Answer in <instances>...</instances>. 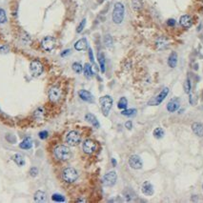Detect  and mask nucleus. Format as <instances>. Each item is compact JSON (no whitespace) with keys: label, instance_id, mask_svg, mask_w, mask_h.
I'll return each mask as SVG.
<instances>
[{"label":"nucleus","instance_id":"f257e3e1","mask_svg":"<svg viewBox=\"0 0 203 203\" xmlns=\"http://www.w3.org/2000/svg\"><path fill=\"white\" fill-rule=\"evenodd\" d=\"M54 156L60 161H67L72 157V152L70 148L65 145H58L54 150Z\"/></svg>","mask_w":203,"mask_h":203},{"label":"nucleus","instance_id":"f03ea898","mask_svg":"<svg viewBox=\"0 0 203 203\" xmlns=\"http://www.w3.org/2000/svg\"><path fill=\"white\" fill-rule=\"evenodd\" d=\"M125 8L121 2H117L114 6L113 11V21L115 24H121L124 19Z\"/></svg>","mask_w":203,"mask_h":203},{"label":"nucleus","instance_id":"7ed1b4c3","mask_svg":"<svg viewBox=\"0 0 203 203\" xmlns=\"http://www.w3.org/2000/svg\"><path fill=\"white\" fill-rule=\"evenodd\" d=\"M62 178L67 183H72L78 178V173L72 167H68L62 172Z\"/></svg>","mask_w":203,"mask_h":203},{"label":"nucleus","instance_id":"20e7f679","mask_svg":"<svg viewBox=\"0 0 203 203\" xmlns=\"http://www.w3.org/2000/svg\"><path fill=\"white\" fill-rule=\"evenodd\" d=\"M99 103H100L101 111H102L103 114L105 117H108L113 106V98L111 97L110 95H104L99 98Z\"/></svg>","mask_w":203,"mask_h":203},{"label":"nucleus","instance_id":"39448f33","mask_svg":"<svg viewBox=\"0 0 203 203\" xmlns=\"http://www.w3.org/2000/svg\"><path fill=\"white\" fill-rule=\"evenodd\" d=\"M81 141L80 134L76 131H71L67 134L66 135V142L70 145V146H76Z\"/></svg>","mask_w":203,"mask_h":203},{"label":"nucleus","instance_id":"423d86ee","mask_svg":"<svg viewBox=\"0 0 203 203\" xmlns=\"http://www.w3.org/2000/svg\"><path fill=\"white\" fill-rule=\"evenodd\" d=\"M169 94V88H164L160 93H159L156 96H154V98H152L151 100L148 102V105L151 106H158L159 104H161L164 99L167 97V95Z\"/></svg>","mask_w":203,"mask_h":203},{"label":"nucleus","instance_id":"0eeeda50","mask_svg":"<svg viewBox=\"0 0 203 203\" xmlns=\"http://www.w3.org/2000/svg\"><path fill=\"white\" fill-rule=\"evenodd\" d=\"M43 70H44V68H43L42 63L39 60H32L30 64V71H31V74L33 77H38L42 75Z\"/></svg>","mask_w":203,"mask_h":203},{"label":"nucleus","instance_id":"6e6552de","mask_svg":"<svg viewBox=\"0 0 203 203\" xmlns=\"http://www.w3.org/2000/svg\"><path fill=\"white\" fill-rule=\"evenodd\" d=\"M117 173H115L114 171H112V172L107 173L103 176V178H102V183H103L104 186L112 187V186H114L115 184V183H117Z\"/></svg>","mask_w":203,"mask_h":203},{"label":"nucleus","instance_id":"1a4fd4ad","mask_svg":"<svg viewBox=\"0 0 203 203\" xmlns=\"http://www.w3.org/2000/svg\"><path fill=\"white\" fill-rule=\"evenodd\" d=\"M55 38L52 36H46L41 41V47L42 49L46 52H51L55 49Z\"/></svg>","mask_w":203,"mask_h":203},{"label":"nucleus","instance_id":"9d476101","mask_svg":"<svg viewBox=\"0 0 203 203\" xmlns=\"http://www.w3.org/2000/svg\"><path fill=\"white\" fill-rule=\"evenodd\" d=\"M48 95H49V98L52 102H57L59 101L62 97V91L58 87H52V88L49 90V93H48Z\"/></svg>","mask_w":203,"mask_h":203},{"label":"nucleus","instance_id":"9b49d317","mask_svg":"<svg viewBox=\"0 0 203 203\" xmlns=\"http://www.w3.org/2000/svg\"><path fill=\"white\" fill-rule=\"evenodd\" d=\"M82 149H83V151L85 154H94L96 149H97V145L96 143L94 141V140L92 139H87L84 141L83 143V146H82Z\"/></svg>","mask_w":203,"mask_h":203},{"label":"nucleus","instance_id":"f8f14e48","mask_svg":"<svg viewBox=\"0 0 203 203\" xmlns=\"http://www.w3.org/2000/svg\"><path fill=\"white\" fill-rule=\"evenodd\" d=\"M129 165L131 166V168L135 169V170H139L143 166V163L141 158L137 154H132L129 158Z\"/></svg>","mask_w":203,"mask_h":203},{"label":"nucleus","instance_id":"ddd939ff","mask_svg":"<svg viewBox=\"0 0 203 203\" xmlns=\"http://www.w3.org/2000/svg\"><path fill=\"white\" fill-rule=\"evenodd\" d=\"M180 107V100L177 97L172 98L167 104V111L170 113H175Z\"/></svg>","mask_w":203,"mask_h":203},{"label":"nucleus","instance_id":"4468645a","mask_svg":"<svg viewBox=\"0 0 203 203\" xmlns=\"http://www.w3.org/2000/svg\"><path fill=\"white\" fill-rule=\"evenodd\" d=\"M141 190L142 193L145 196H151L154 195V186L150 181H144L141 185Z\"/></svg>","mask_w":203,"mask_h":203},{"label":"nucleus","instance_id":"2eb2a0df","mask_svg":"<svg viewBox=\"0 0 203 203\" xmlns=\"http://www.w3.org/2000/svg\"><path fill=\"white\" fill-rule=\"evenodd\" d=\"M79 97L86 102H94V95L87 90H80L78 92Z\"/></svg>","mask_w":203,"mask_h":203},{"label":"nucleus","instance_id":"dca6fc26","mask_svg":"<svg viewBox=\"0 0 203 203\" xmlns=\"http://www.w3.org/2000/svg\"><path fill=\"white\" fill-rule=\"evenodd\" d=\"M179 23L180 25L183 27V28H190L192 25H193V19L192 17L189 16V14H184V16H182L179 19Z\"/></svg>","mask_w":203,"mask_h":203},{"label":"nucleus","instance_id":"f3484780","mask_svg":"<svg viewBox=\"0 0 203 203\" xmlns=\"http://www.w3.org/2000/svg\"><path fill=\"white\" fill-rule=\"evenodd\" d=\"M75 49L79 52L88 49V41H87L86 38H81L78 41H76L75 44Z\"/></svg>","mask_w":203,"mask_h":203},{"label":"nucleus","instance_id":"a211bd4d","mask_svg":"<svg viewBox=\"0 0 203 203\" xmlns=\"http://www.w3.org/2000/svg\"><path fill=\"white\" fill-rule=\"evenodd\" d=\"M192 130L196 135L199 137H203V124L200 122H195L192 124Z\"/></svg>","mask_w":203,"mask_h":203},{"label":"nucleus","instance_id":"6ab92c4d","mask_svg":"<svg viewBox=\"0 0 203 203\" xmlns=\"http://www.w3.org/2000/svg\"><path fill=\"white\" fill-rule=\"evenodd\" d=\"M85 119H86L89 123H91L92 125H93V126H94V128H99L100 124H99V122H98L97 118H96L93 114H87L85 115Z\"/></svg>","mask_w":203,"mask_h":203},{"label":"nucleus","instance_id":"aec40b11","mask_svg":"<svg viewBox=\"0 0 203 203\" xmlns=\"http://www.w3.org/2000/svg\"><path fill=\"white\" fill-rule=\"evenodd\" d=\"M177 64V54L176 52H172V54L168 57V65L170 68H176Z\"/></svg>","mask_w":203,"mask_h":203},{"label":"nucleus","instance_id":"412c9836","mask_svg":"<svg viewBox=\"0 0 203 203\" xmlns=\"http://www.w3.org/2000/svg\"><path fill=\"white\" fill-rule=\"evenodd\" d=\"M32 142L30 137H26L20 144H19V147L23 150H29L32 148Z\"/></svg>","mask_w":203,"mask_h":203},{"label":"nucleus","instance_id":"4be33fe9","mask_svg":"<svg viewBox=\"0 0 203 203\" xmlns=\"http://www.w3.org/2000/svg\"><path fill=\"white\" fill-rule=\"evenodd\" d=\"M33 199L35 202H44L46 200V194L43 191H37L35 192Z\"/></svg>","mask_w":203,"mask_h":203},{"label":"nucleus","instance_id":"5701e85b","mask_svg":"<svg viewBox=\"0 0 203 203\" xmlns=\"http://www.w3.org/2000/svg\"><path fill=\"white\" fill-rule=\"evenodd\" d=\"M97 58H98L101 72H105V55H104L103 52H98Z\"/></svg>","mask_w":203,"mask_h":203},{"label":"nucleus","instance_id":"b1692460","mask_svg":"<svg viewBox=\"0 0 203 203\" xmlns=\"http://www.w3.org/2000/svg\"><path fill=\"white\" fill-rule=\"evenodd\" d=\"M44 114H45V112H44V109L43 108H38L35 111V113H33V117H35V118L37 120H42L43 118H44Z\"/></svg>","mask_w":203,"mask_h":203},{"label":"nucleus","instance_id":"393cba45","mask_svg":"<svg viewBox=\"0 0 203 203\" xmlns=\"http://www.w3.org/2000/svg\"><path fill=\"white\" fill-rule=\"evenodd\" d=\"M13 160L16 162L18 166H23L25 164V160H24V157L21 156L20 154H16L13 156Z\"/></svg>","mask_w":203,"mask_h":203},{"label":"nucleus","instance_id":"a878e982","mask_svg":"<svg viewBox=\"0 0 203 203\" xmlns=\"http://www.w3.org/2000/svg\"><path fill=\"white\" fill-rule=\"evenodd\" d=\"M156 48L158 50H162V49H165V48L167 47L168 42L165 38H159V39L156 40Z\"/></svg>","mask_w":203,"mask_h":203},{"label":"nucleus","instance_id":"bb28decb","mask_svg":"<svg viewBox=\"0 0 203 203\" xmlns=\"http://www.w3.org/2000/svg\"><path fill=\"white\" fill-rule=\"evenodd\" d=\"M83 71H84V75L85 76L87 77V78H90V77L93 76V70H92V66L89 64V63H86L84 65V68H83Z\"/></svg>","mask_w":203,"mask_h":203},{"label":"nucleus","instance_id":"cd10ccee","mask_svg":"<svg viewBox=\"0 0 203 203\" xmlns=\"http://www.w3.org/2000/svg\"><path fill=\"white\" fill-rule=\"evenodd\" d=\"M164 130L160 127H158V128H156L154 130V132H153V134H154V137L157 138V139H160L164 137Z\"/></svg>","mask_w":203,"mask_h":203},{"label":"nucleus","instance_id":"c85d7f7f","mask_svg":"<svg viewBox=\"0 0 203 203\" xmlns=\"http://www.w3.org/2000/svg\"><path fill=\"white\" fill-rule=\"evenodd\" d=\"M127 105H128V100L126 97H121L119 99L118 103H117V108L120 110H124L127 109Z\"/></svg>","mask_w":203,"mask_h":203},{"label":"nucleus","instance_id":"c756f323","mask_svg":"<svg viewBox=\"0 0 203 203\" xmlns=\"http://www.w3.org/2000/svg\"><path fill=\"white\" fill-rule=\"evenodd\" d=\"M104 44L107 48H111L113 47L114 44V41H113V37L111 36L110 35H106L104 36Z\"/></svg>","mask_w":203,"mask_h":203},{"label":"nucleus","instance_id":"7c9ffc66","mask_svg":"<svg viewBox=\"0 0 203 203\" xmlns=\"http://www.w3.org/2000/svg\"><path fill=\"white\" fill-rule=\"evenodd\" d=\"M137 111L135 109H124L121 112V114L126 115V117H134V115L137 114Z\"/></svg>","mask_w":203,"mask_h":203},{"label":"nucleus","instance_id":"2f4dec72","mask_svg":"<svg viewBox=\"0 0 203 203\" xmlns=\"http://www.w3.org/2000/svg\"><path fill=\"white\" fill-rule=\"evenodd\" d=\"M72 68L76 74H80V72L83 71V67H82V65L79 63V62H75V63L72 65Z\"/></svg>","mask_w":203,"mask_h":203},{"label":"nucleus","instance_id":"473e14b6","mask_svg":"<svg viewBox=\"0 0 203 203\" xmlns=\"http://www.w3.org/2000/svg\"><path fill=\"white\" fill-rule=\"evenodd\" d=\"M123 194L125 195V199H126L127 201H131L134 197V194L132 191H130L129 189H126L125 191H123Z\"/></svg>","mask_w":203,"mask_h":203},{"label":"nucleus","instance_id":"72a5a7b5","mask_svg":"<svg viewBox=\"0 0 203 203\" xmlns=\"http://www.w3.org/2000/svg\"><path fill=\"white\" fill-rule=\"evenodd\" d=\"M132 5H133V9L134 10H135V11H138V10L141 9V7H142L141 0H133Z\"/></svg>","mask_w":203,"mask_h":203},{"label":"nucleus","instance_id":"f704fd0d","mask_svg":"<svg viewBox=\"0 0 203 203\" xmlns=\"http://www.w3.org/2000/svg\"><path fill=\"white\" fill-rule=\"evenodd\" d=\"M52 199L54 200V201H55V202H64V201H65L64 196H61V195H59V194H55V195H52Z\"/></svg>","mask_w":203,"mask_h":203},{"label":"nucleus","instance_id":"c9c22d12","mask_svg":"<svg viewBox=\"0 0 203 203\" xmlns=\"http://www.w3.org/2000/svg\"><path fill=\"white\" fill-rule=\"evenodd\" d=\"M191 89H192V85H191V81L189 78H187L185 83H184V91L186 94H190L191 93Z\"/></svg>","mask_w":203,"mask_h":203},{"label":"nucleus","instance_id":"e433bc0d","mask_svg":"<svg viewBox=\"0 0 203 203\" xmlns=\"http://www.w3.org/2000/svg\"><path fill=\"white\" fill-rule=\"evenodd\" d=\"M7 21V16H6V13L3 9H0V24H4Z\"/></svg>","mask_w":203,"mask_h":203},{"label":"nucleus","instance_id":"4c0bfd02","mask_svg":"<svg viewBox=\"0 0 203 203\" xmlns=\"http://www.w3.org/2000/svg\"><path fill=\"white\" fill-rule=\"evenodd\" d=\"M85 25H86V19L84 18V19H82V21L79 23L78 27L76 28V32H78V33H80L82 31H83V29L85 28Z\"/></svg>","mask_w":203,"mask_h":203},{"label":"nucleus","instance_id":"58836bf2","mask_svg":"<svg viewBox=\"0 0 203 203\" xmlns=\"http://www.w3.org/2000/svg\"><path fill=\"white\" fill-rule=\"evenodd\" d=\"M30 175L32 176H36L37 175H38V169L36 168V167H32V168H31V170H30Z\"/></svg>","mask_w":203,"mask_h":203},{"label":"nucleus","instance_id":"ea45409f","mask_svg":"<svg viewBox=\"0 0 203 203\" xmlns=\"http://www.w3.org/2000/svg\"><path fill=\"white\" fill-rule=\"evenodd\" d=\"M9 51H10L9 47L6 45H2L0 47V54H8Z\"/></svg>","mask_w":203,"mask_h":203},{"label":"nucleus","instance_id":"a19ab883","mask_svg":"<svg viewBox=\"0 0 203 203\" xmlns=\"http://www.w3.org/2000/svg\"><path fill=\"white\" fill-rule=\"evenodd\" d=\"M167 25L169 27H173L176 25V20H175V19H173V18L168 19V20H167Z\"/></svg>","mask_w":203,"mask_h":203},{"label":"nucleus","instance_id":"79ce46f5","mask_svg":"<svg viewBox=\"0 0 203 203\" xmlns=\"http://www.w3.org/2000/svg\"><path fill=\"white\" fill-rule=\"evenodd\" d=\"M39 137L41 139H46L48 137V132L47 131H42L39 133Z\"/></svg>","mask_w":203,"mask_h":203},{"label":"nucleus","instance_id":"37998d69","mask_svg":"<svg viewBox=\"0 0 203 203\" xmlns=\"http://www.w3.org/2000/svg\"><path fill=\"white\" fill-rule=\"evenodd\" d=\"M89 57H90V60L92 63H94V54H93V50L89 48Z\"/></svg>","mask_w":203,"mask_h":203},{"label":"nucleus","instance_id":"c03bdc74","mask_svg":"<svg viewBox=\"0 0 203 203\" xmlns=\"http://www.w3.org/2000/svg\"><path fill=\"white\" fill-rule=\"evenodd\" d=\"M125 127H126L128 130H132V128H133V122L131 121V120H129V121H127L126 123H125Z\"/></svg>","mask_w":203,"mask_h":203},{"label":"nucleus","instance_id":"a18cd8bd","mask_svg":"<svg viewBox=\"0 0 203 203\" xmlns=\"http://www.w3.org/2000/svg\"><path fill=\"white\" fill-rule=\"evenodd\" d=\"M70 52H71V50H65V51L61 54V56H66L68 54H70Z\"/></svg>","mask_w":203,"mask_h":203},{"label":"nucleus","instance_id":"49530a36","mask_svg":"<svg viewBox=\"0 0 203 203\" xmlns=\"http://www.w3.org/2000/svg\"><path fill=\"white\" fill-rule=\"evenodd\" d=\"M112 164H113V166H114V167L117 166V160H115L114 158H112Z\"/></svg>","mask_w":203,"mask_h":203},{"label":"nucleus","instance_id":"de8ad7c7","mask_svg":"<svg viewBox=\"0 0 203 203\" xmlns=\"http://www.w3.org/2000/svg\"><path fill=\"white\" fill-rule=\"evenodd\" d=\"M202 189H203V184H202Z\"/></svg>","mask_w":203,"mask_h":203}]
</instances>
